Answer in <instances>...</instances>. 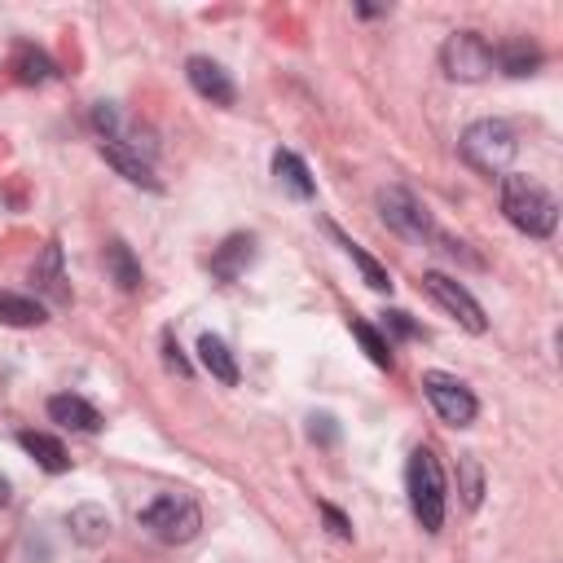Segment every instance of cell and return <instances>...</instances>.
Returning a JSON list of instances; mask_svg holds the SVG:
<instances>
[{
  "mask_svg": "<svg viewBox=\"0 0 563 563\" xmlns=\"http://www.w3.org/2000/svg\"><path fill=\"white\" fill-rule=\"evenodd\" d=\"M422 396L431 400V409H435L440 422H449V427H471L475 413H479L475 391H471L457 374H444V369H427V374H422Z\"/></svg>",
  "mask_w": 563,
  "mask_h": 563,
  "instance_id": "obj_6",
  "label": "cell"
},
{
  "mask_svg": "<svg viewBox=\"0 0 563 563\" xmlns=\"http://www.w3.org/2000/svg\"><path fill=\"white\" fill-rule=\"evenodd\" d=\"M251 260H255V233H229L207 264H211V273L220 282H238L251 268Z\"/></svg>",
  "mask_w": 563,
  "mask_h": 563,
  "instance_id": "obj_11",
  "label": "cell"
},
{
  "mask_svg": "<svg viewBox=\"0 0 563 563\" xmlns=\"http://www.w3.org/2000/svg\"><path fill=\"white\" fill-rule=\"evenodd\" d=\"M106 273H110V282H114L119 290H141V282H145L141 260L132 255V246H128L123 238H110V242H106Z\"/></svg>",
  "mask_w": 563,
  "mask_h": 563,
  "instance_id": "obj_15",
  "label": "cell"
},
{
  "mask_svg": "<svg viewBox=\"0 0 563 563\" xmlns=\"http://www.w3.org/2000/svg\"><path fill=\"white\" fill-rule=\"evenodd\" d=\"M18 444L48 471V475H62V471H70V457H66V449H62V440H53L48 431H18Z\"/></svg>",
  "mask_w": 563,
  "mask_h": 563,
  "instance_id": "obj_21",
  "label": "cell"
},
{
  "mask_svg": "<svg viewBox=\"0 0 563 563\" xmlns=\"http://www.w3.org/2000/svg\"><path fill=\"white\" fill-rule=\"evenodd\" d=\"M457 150H462V158H466L475 172L501 180L506 167H510V158H515V150H519V141H515V128H510L506 119H475V123L462 132Z\"/></svg>",
  "mask_w": 563,
  "mask_h": 563,
  "instance_id": "obj_4",
  "label": "cell"
},
{
  "mask_svg": "<svg viewBox=\"0 0 563 563\" xmlns=\"http://www.w3.org/2000/svg\"><path fill=\"white\" fill-rule=\"evenodd\" d=\"M440 70L457 84H479L488 79L497 66H493V44L479 35V31H453L444 44H440Z\"/></svg>",
  "mask_w": 563,
  "mask_h": 563,
  "instance_id": "obj_5",
  "label": "cell"
},
{
  "mask_svg": "<svg viewBox=\"0 0 563 563\" xmlns=\"http://www.w3.org/2000/svg\"><path fill=\"white\" fill-rule=\"evenodd\" d=\"M325 233H330V238L343 246V255H347V260L361 268V277H365V286H369V290H378V295H391V273H387V268H383V264H378V260H374V255H369L361 242H352V238H347L339 224H330V220H325Z\"/></svg>",
  "mask_w": 563,
  "mask_h": 563,
  "instance_id": "obj_13",
  "label": "cell"
},
{
  "mask_svg": "<svg viewBox=\"0 0 563 563\" xmlns=\"http://www.w3.org/2000/svg\"><path fill=\"white\" fill-rule=\"evenodd\" d=\"M378 216H383V224H387L391 233H400V238H409V242H427V238H435V224H431L427 207H422L405 185H387V189H378Z\"/></svg>",
  "mask_w": 563,
  "mask_h": 563,
  "instance_id": "obj_7",
  "label": "cell"
},
{
  "mask_svg": "<svg viewBox=\"0 0 563 563\" xmlns=\"http://www.w3.org/2000/svg\"><path fill=\"white\" fill-rule=\"evenodd\" d=\"M321 519L330 523V532H334V537H343V541H352V523H347V515H343L339 506H330V501H321Z\"/></svg>",
  "mask_w": 563,
  "mask_h": 563,
  "instance_id": "obj_28",
  "label": "cell"
},
{
  "mask_svg": "<svg viewBox=\"0 0 563 563\" xmlns=\"http://www.w3.org/2000/svg\"><path fill=\"white\" fill-rule=\"evenodd\" d=\"M31 282H40L53 299H66V286H62V282H66V277H62V246H57V242L44 246V260L31 268Z\"/></svg>",
  "mask_w": 563,
  "mask_h": 563,
  "instance_id": "obj_23",
  "label": "cell"
},
{
  "mask_svg": "<svg viewBox=\"0 0 563 563\" xmlns=\"http://www.w3.org/2000/svg\"><path fill=\"white\" fill-rule=\"evenodd\" d=\"M9 497H13V484L0 475V506H9Z\"/></svg>",
  "mask_w": 563,
  "mask_h": 563,
  "instance_id": "obj_29",
  "label": "cell"
},
{
  "mask_svg": "<svg viewBox=\"0 0 563 563\" xmlns=\"http://www.w3.org/2000/svg\"><path fill=\"white\" fill-rule=\"evenodd\" d=\"M66 528H70V537H75L79 545H101V541L110 537V510L97 506V501H84V506H75V510L66 515Z\"/></svg>",
  "mask_w": 563,
  "mask_h": 563,
  "instance_id": "obj_14",
  "label": "cell"
},
{
  "mask_svg": "<svg viewBox=\"0 0 563 563\" xmlns=\"http://www.w3.org/2000/svg\"><path fill=\"white\" fill-rule=\"evenodd\" d=\"M48 418L57 427H66V431H84V435H97L101 431V413L84 396H70V391L48 396Z\"/></svg>",
  "mask_w": 563,
  "mask_h": 563,
  "instance_id": "obj_12",
  "label": "cell"
},
{
  "mask_svg": "<svg viewBox=\"0 0 563 563\" xmlns=\"http://www.w3.org/2000/svg\"><path fill=\"white\" fill-rule=\"evenodd\" d=\"M493 66L506 70V75H515V79H523V75H532V70L541 66V48H537L532 40L515 35V40H506L501 48H493Z\"/></svg>",
  "mask_w": 563,
  "mask_h": 563,
  "instance_id": "obj_16",
  "label": "cell"
},
{
  "mask_svg": "<svg viewBox=\"0 0 563 563\" xmlns=\"http://www.w3.org/2000/svg\"><path fill=\"white\" fill-rule=\"evenodd\" d=\"M163 361H167V369H172V374H180V378H189V374H194V365L180 356V343H176L172 334H163Z\"/></svg>",
  "mask_w": 563,
  "mask_h": 563,
  "instance_id": "obj_26",
  "label": "cell"
},
{
  "mask_svg": "<svg viewBox=\"0 0 563 563\" xmlns=\"http://www.w3.org/2000/svg\"><path fill=\"white\" fill-rule=\"evenodd\" d=\"M185 79H189V88H194L198 97H207L211 106H233V101H238L233 75H229L220 62L202 57V53H194V57L185 62Z\"/></svg>",
  "mask_w": 563,
  "mask_h": 563,
  "instance_id": "obj_9",
  "label": "cell"
},
{
  "mask_svg": "<svg viewBox=\"0 0 563 563\" xmlns=\"http://www.w3.org/2000/svg\"><path fill=\"white\" fill-rule=\"evenodd\" d=\"M136 523L163 545H185L202 532V506L189 493H158L150 506H141Z\"/></svg>",
  "mask_w": 563,
  "mask_h": 563,
  "instance_id": "obj_3",
  "label": "cell"
},
{
  "mask_svg": "<svg viewBox=\"0 0 563 563\" xmlns=\"http://www.w3.org/2000/svg\"><path fill=\"white\" fill-rule=\"evenodd\" d=\"M97 150H101V158H106V163H110L128 185H141V189H150V194H158V189H163V180L154 176L150 158H141L132 145H123V141H101Z\"/></svg>",
  "mask_w": 563,
  "mask_h": 563,
  "instance_id": "obj_10",
  "label": "cell"
},
{
  "mask_svg": "<svg viewBox=\"0 0 563 563\" xmlns=\"http://www.w3.org/2000/svg\"><path fill=\"white\" fill-rule=\"evenodd\" d=\"M501 216L528 238H550L559 224V202L541 180H532L523 172H506L501 176Z\"/></svg>",
  "mask_w": 563,
  "mask_h": 563,
  "instance_id": "obj_1",
  "label": "cell"
},
{
  "mask_svg": "<svg viewBox=\"0 0 563 563\" xmlns=\"http://www.w3.org/2000/svg\"><path fill=\"white\" fill-rule=\"evenodd\" d=\"M273 176H277V185H286L295 198H312L317 194V180H312V172L303 167V158L299 154H290V150H277L273 154Z\"/></svg>",
  "mask_w": 563,
  "mask_h": 563,
  "instance_id": "obj_20",
  "label": "cell"
},
{
  "mask_svg": "<svg viewBox=\"0 0 563 563\" xmlns=\"http://www.w3.org/2000/svg\"><path fill=\"white\" fill-rule=\"evenodd\" d=\"M422 290L462 325V330H471V334H484L488 330V317H484V308H479V299L462 286V282H453L449 273H435V268H427L422 273Z\"/></svg>",
  "mask_w": 563,
  "mask_h": 563,
  "instance_id": "obj_8",
  "label": "cell"
},
{
  "mask_svg": "<svg viewBox=\"0 0 563 563\" xmlns=\"http://www.w3.org/2000/svg\"><path fill=\"white\" fill-rule=\"evenodd\" d=\"M387 321H383V330H391V334H400V339H418L422 330H418V321L409 317V312H400V308H391V312H383Z\"/></svg>",
  "mask_w": 563,
  "mask_h": 563,
  "instance_id": "obj_25",
  "label": "cell"
},
{
  "mask_svg": "<svg viewBox=\"0 0 563 563\" xmlns=\"http://www.w3.org/2000/svg\"><path fill=\"white\" fill-rule=\"evenodd\" d=\"M347 330H352V339L365 347V356H369L378 369H387V374H391V365H396V361H391V339H387L383 330H374L369 321H361V317H352V321H347Z\"/></svg>",
  "mask_w": 563,
  "mask_h": 563,
  "instance_id": "obj_22",
  "label": "cell"
},
{
  "mask_svg": "<svg viewBox=\"0 0 563 563\" xmlns=\"http://www.w3.org/2000/svg\"><path fill=\"white\" fill-rule=\"evenodd\" d=\"M457 484H462V501L475 510L484 501V471H479V457L475 453H462L457 457Z\"/></svg>",
  "mask_w": 563,
  "mask_h": 563,
  "instance_id": "obj_24",
  "label": "cell"
},
{
  "mask_svg": "<svg viewBox=\"0 0 563 563\" xmlns=\"http://www.w3.org/2000/svg\"><path fill=\"white\" fill-rule=\"evenodd\" d=\"M48 312L40 299L31 295H18V290H0V325H13V330H31V325H44Z\"/></svg>",
  "mask_w": 563,
  "mask_h": 563,
  "instance_id": "obj_18",
  "label": "cell"
},
{
  "mask_svg": "<svg viewBox=\"0 0 563 563\" xmlns=\"http://www.w3.org/2000/svg\"><path fill=\"white\" fill-rule=\"evenodd\" d=\"M9 70L22 79V84H48L53 75H57V66H53V57L44 53V48H35V44H13V57H9Z\"/></svg>",
  "mask_w": 563,
  "mask_h": 563,
  "instance_id": "obj_19",
  "label": "cell"
},
{
  "mask_svg": "<svg viewBox=\"0 0 563 563\" xmlns=\"http://www.w3.org/2000/svg\"><path fill=\"white\" fill-rule=\"evenodd\" d=\"M198 361H202V369H207L216 383L238 387V361H233V352H229V343H224L220 334H202V339H198Z\"/></svg>",
  "mask_w": 563,
  "mask_h": 563,
  "instance_id": "obj_17",
  "label": "cell"
},
{
  "mask_svg": "<svg viewBox=\"0 0 563 563\" xmlns=\"http://www.w3.org/2000/svg\"><path fill=\"white\" fill-rule=\"evenodd\" d=\"M308 435H312L317 444H334V440H339V427H334L330 413H312V418H308Z\"/></svg>",
  "mask_w": 563,
  "mask_h": 563,
  "instance_id": "obj_27",
  "label": "cell"
},
{
  "mask_svg": "<svg viewBox=\"0 0 563 563\" xmlns=\"http://www.w3.org/2000/svg\"><path fill=\"white\" fill-rule=\"evenodd\" d=\"M405 493H409V510H413V519H418L427 532H440V528H444V506H449V497H444V471H440V457H435L427 444L413 449L409 462H405Z\"/></svg>",
  "mask_w": 563,
  "mask_h": 563,
  "instance_id": "obj_2",
  "label": "cell"
}]
</instances>
